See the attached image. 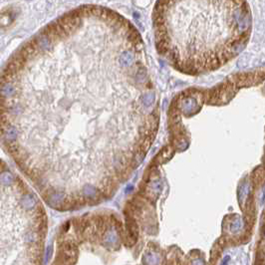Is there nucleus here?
<instances>
[{
  "label": "nucleus",
  "mask_w": 265,
  "mask_h": 265,
  "mask_svg": "<svg viewBox=\"0 0 265 265\" xmlns=\"http://www.w3.org/2000/svg\"><path fill=\"white\" fill-rule=\"evenodd\" d=\"M33 41L35 43L36 47H37L38 51H41V52H50L54 48L55 42L49 37V35L45 31L41 32L37 36H35Z\"/></svg>",
  "instance_id": "1"
},
{
  "label": "nucleus",
  "mask_w": 265,
  "mask_h": 265,
  "mask_svg": "<svg viewBox=\"0 0 265 265\" xmlns=\"http://www.w3.org/2000/svg\"><path fill=\"white\" fill-rule=\"evenodd\" d=\"M1 134V138L2 141L5 145L7 144H11V143H15L18 139V130L16 127H14L13 125L9 124L8 126H6L4 129H2L0 131Z\"/></svg>",
  "instance_id": "2"
},
{
  "label": "nucleus",
  "mask_w": 265,
  "mask_h": 265,
  "mask_svg": "<svg viewBox=\"0 0 265 265\" xmlns=\"http://www.w3.org/2000/svg\"><path fill=\"white\" fill-rule=\"evenodd\" d=\"M17 92L16 86L13 83L10 82H2L0 81V98L1 99L8 100L14 97Z\"/></svg>",
  "instance_id": "3"
},
{
  "label": "nucleus",
  "mask_w": 265,
  "mask_h": 265,
  "mask_svg": "<svg viewBox=\"0 0 265 265\" xmlns=\"http://www.w3.org/2000/svg\"><path fill=\"white\" fill-rule=\"evenodd\" d=\"M21 203L26 209H31L37 204V199H36L34 194L27 192V193L23 194L22 198H21Z\"/></svg>",
  "instance_id": "4"
},
{
  "label": "nucleus",
  "mask_w": 265,
  "mask_h": 265,
  "mask_svg": "<svg viewBox=\"0 0 265 265\" xmlns=\"http://www.w3.org/2000/svg\"><path fill=\"white\" fill-rule=\"evenodd\" d=\"M15 176L10 172L4 170L0 174V183L3 185H11L15 183Z\"/></svg>",
  "instance_id": "5"
},
{
  "label": "nucleus",
  "mask_w": 265,
  "mask_h": 265,
  "mask_svg": "<svg viewBox=\"0 0 265 265\" xmlns=\"http://www.w3.org/2000/svg\"><path fill=\"white\" fill-rule=\"evenodd\" d=\"M120 63L122 66H130L132 62L134 61V55L130 51H125L123 54L120 56Z\"/></svg>",
  "instance_id": "6"
},
{
  "label": "nucleus",
  "mask_w": 265,
  "mask_h": 265,
  "mask_svg": "<svg viewBox=\"0 0 265 265\" xmlns=\"http://www.w3.org/2000/svg\"><path fill=\"white\" fill-rule=\"evenodd\" d=\"M230 258H229V256H227L226 257V259H224V261H223V263H222V265H227V262H228V260H229Z\"/></svg>",
  "instance_id": "7"
}]
</instances>
